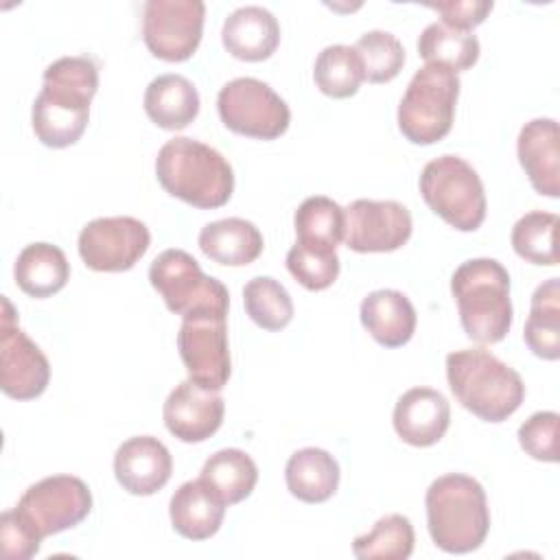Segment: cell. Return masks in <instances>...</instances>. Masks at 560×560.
<instances>
[{"label":"cell","mask_w":560,"mask_h":560,"mask_svg":"<svg viewBox=\"0 0 560 560\" xmlns=\"http://www.w3.org/2000/svg\"><path fill=\"white\" fill-rule=\"evenodd\" d=\"M424 203L459 232H475L486 219V192L477 171L459 155H440L420 175Z\"/></svg>","instance_id":"52a82bcc"},{"label":"cell","mask_w":560,"mask_h":560,"mask_svg":"<svg viewBox=\"0 0 560 560\" xmlns=\"http://www.w3.org/2000/svg\"><path fill=\"white\" fill-rule=\"evenodd\" d=\"M413 542L411 521L402 514H387L368 534L354 538L352 553L359 560H405L411 556Z\"/></svg>","instance_id":"4dcf8cb0"},{"label":"cell","mask_w":560,"mask_h":560,"mask_svg":"<svg viewBox=\"0 0 560 560\" xmlns=\"http://www.w3.org/2000/svg\"><path fill=\"white\" fill-rule=\"evenodd\" d=\"M339 464L337 459L315 446L295 451L284 468V479L289 492L304 503L328 501L339 486Z\"/></svg>","instance_id":"d4e9b609"},{"label":"cell","mask_w":560,"mask_h":560,"mask_svg":"<svg viewBox=\"0 0 560 560\" xmlns=\"http://www.w3.org/2000/svg\"><path fill=\"white\" fill-rule=\"evenodd\" d=\"M221 122L247 138L276 140L291 122L289 105L260 79L238 77L225 83L217 96Z\"/></svg>","instance_id":"30bf717a"},{"label":"cell","mask_w":560,"mask_h":560,"mask_svg":"<svg viewBox=\"0 0 560 560\" xmlns=\"http://www.w3.org/2000/svg\"><path fill=\"white\" fill-rule=\"evenodd\" d=\"M451 293L457 302L462 328L472 341L499 343L510 332V273L499 260H464L451 278Z\"/></svg>","instance_id":"5b68a950"},{"label":"cell","mask_w":560,"mask_h":560,"mask_svg":"<svg viewBox=\"0 0 560 560\" xmlns=\"http://www.w3.org/2000/svg\"><path fill=\"white\" fill-rule=\"evenodd\" d=\"M243 304L252 322L265 330H282L293 319L289 291L269 276H256L245 284Z\"/></svg>","instance_id":"836d02e7"},{"label":"cell","mask_w":560,"mask_h":560,"mask_svg":"<svg viewBox=\"0 0 560 560\" xmlns=\"http://www.w3.org/2000/svg\"><path fill=\"white\" fill-rule=\"evenodd\" d=\"M221 42L241 61H265L280 44V24L271 11L247 4L225 18Z\"/></svg>","instance_id":"ffe728a7"},{"label":"cell","mask_w":560,"mask_h":560,"mask_svg":"<svg viewBox=\"0 0 560 560\" xmlns=\"http://www.w3.org/2000/svg\"><path fill=\"white\" fill-rule=\"evenodd\" d=\"M225 405L219 392L206 389L186 378L164 402V424L177 440L195 444L214 435L223 422Z\"/></svg>","instance_id":"2e32d148"},{"label":"cell","mask_w":560,"mask_h":560,"mask_svg":"<svg viewBox=\"0 0 560 560\" xmlns=\"http://www.w3.org/2000/svg\"><path fill=\"white\" fill-rule=\"evenodd\" d=\"M0 542L2 553L9 560H28L39 551L42 545L22 527V523L13 516L11 510L2 512L0 516Z\"/></svg>","instance_id":"f35d334b"},{"label":"cell","mask_w":560,"mask_h":560,"mask_svg":"<svg viewBox=\"0 0 560 560\" xmlns=\"http://www.w3.org/2000/svg\"><path fill=\"white\" fill-rule=\"evenodd\" d=\"M558 413L536 411L518 427L521 448L538 462H558Z\"/></svg>","instance_id":"8d00e7d4"},{"label":"cell","mask_w":560,"mask_h":560,"mask_svg":"<svg viewBox=\"0 0 560 560\" xmlns=\"http://www.w3.org/2000/svg\"><path fill=\"white\" fill-rule=\"evenodd\" d=\"M446 378L459 405L483 422L508 420L525 398L521 374L483 348L451 352Z\"/></svg>","instance_id":"277c9868"},{"label":"cell","mask_w":560,"mask_h":560,"mask_svg":"<svg viewBox=\"0 0 560 560\" xmlns=\"http://www.w3.org/2000/svg\"><path fill=\"white\" fill-rule=\"evenodd\" d=\"M287 269L304 289L324 291L339 276V256L335 249L295 241L287 254Z\"/></svg>","instance_id":"d590c367"},{"label":"cell","mask_w":560,"mask_h":560,"mask_svg":"<svg viewBox=\"0 0 560 560\" xmlns=\"http://www.w3.org/2000/svg\"><path fill=\"white\" fill-rule=\"evenodd\" d=\"M225 503L201 481L182 483L171 497L168 514L173 529L188 540H206L214 536L225 516Z\"/></svg>","instance_id":"7402d4cb"},{"label":"cell","mask_w":560,"mask_h":560,"mask_svg":"<svg viewBox=\"0 0 560 560\" xmlns=\"http://www.w3.org/2000/svg\"><path fill=\"white\" fill-rule=\"evenodd\" d=\"M429 7L442 15V24L470 33V28L479 26L488 18L494 4L490 0H451Z\"/></svg>","instance_id":"74e56055"},{"label":"cell","mask_w":560,"mask_h":560,"mask_svg":"<svg viewBox=\"0 0 560 560\" xmlns=\"http://www.w3.org/2000/svg\"><path fill=\"white\" fill-rule=\"evenodd\" d=\"M203 18L201 0H149L142 13V39L153 57L186 61L201 42Z\"/></svg>","instance_id":"7c38bea8"},{"label":"cell","mask_w":560,"mask_h":560,"mask_svg":"<svg viewBox=\"0 0 560 560\" xmlns=\"http://www.w3.org/2000/svg\"><path fill=\"white\" fill-rule=\"evenodd\" d=\"M558 214L534 210L523 214L512 228V247L514 252L532 262V265H558L556 252V230H558Z\"/></svg>","instance_id":"d6a6232c"},{"label":"cell","mask_w":560,"mask_h":560,"mask_svg":"<svg viewBox=\"0 0 560 560\" xmlns=\"http://www.w3.org/2000/svg\"><path fill=\"white\" fill-rule=\"evenodd\" d=\"M409 210L394 201L357 199L343 208V243L359 254L394 252L411 236Z\"/></svg>","instance_id":"9a60e30c"},{"label":"cell","mask_w":560,"mask_h":560,"mask_svg":"<svg viewBox=\"0 0 560 560\" xmlns=\"http://www.w3.org/2000/svg\"><path fill=\"white\" fill-rule=\"evenodd\" d=\"M15 284L31 298H48L61 291L70 278L66 254L50 243L26 245L13 267Z\"/></svg>","instance_id":"484cf974"},{"label":"cell","mask_w":560,"mask_h":560,"mask_svg":"<svg viewBox=\"0 0 560 560\" xmlns=\"http://www.w3.org/2000/svg\"><path fill=\"white\" fill-rule=\"evenodd\" d=\"M523 339L527 348L547 361L560 357V282L549 278L538 284L532 295L529 317L525 322Z\"/></svg>","instance_id":"83f0119b"},{"label":"cell","mask_w":560,"mask_h":560,"mask_svg":"<svg viewBox=\"0 0 560 560\" xmlns=\"http://www.w3.org/2000/svg\"><path fill=\"white\" fill-rule=\"evenodd\" d=\"M262 245L260 230L252 221L238 217L212 221L199 232L201 252L210 260L228 267H245L254 262L260 256Z\"/></svg>","instance_id":"603a6c76"},{"label":"cell","mask_w":560,"mask_h":560,"mask_svg":"<svg viewBox=\"0 0 560 560\" xmlns=\"http://www.w3.org/2000/svg\"><path fill=\"white\" fill-rule=\"evenodd\" d=\"M431 540L446 553H468L481 547L490 529L483 486L462 472L438 477L424 497Z\"/></svg>","instance_id":"3957f363"},{"label":"cell","mask_w":560,"mask_h":560,"mask_svg":"<svg viewBox=\"0 0 560 560\" xmlns=\"http://www.w3.org/2000/svg\"><path fill=\"white\" fill-rule=\"evenodd\" d=\"M144 112L162 129H184L199 114V92L182 74H160L144 90Z\"/></svg>","instance_id":"cb8c5ba5"},{"label":"cell","mask_w":560,"mask_h":560,"mask_svg":"<svg viewBox=\"0 0 560 560\" xmlns=\"http://www.w3.org/2000/svg\"><path fill=\"white\" fill-rule=\"evenodd\" d=\"M199 479L225 505H234L252 494L258 481V468L245 451L221 448L206 459Z\"/></svg>","instance_id":"4316f807"},{"label":"cell","mask_w":560,"mask_h":560,"mask_svg":"<svg viewBox=\"0 0 560 560\" xmlns=\"http://www.w3.org/2000/svg\"><path fill=\"white\" fill-rule=\"evenodd\" d=\"M225 317L228 313L219 311H197L182 317L177 332V350L188 378L212 392H221L232 372Z\"/></svg>","instance_id":"8fae6325"},{"label":"cell","mask_w":560,"mask_h":560,"mask_svg":"<svg viewBox=\"0 0 560 560\" xmlns=\"http://www.w3.org/2000/svg\"><path fill=\"white\" fill-rule=\"evenodd\" d=\"M518 162L536 192L560 195V131L553 118H534L523 125L516 140Z\"/></svg>","instance_id":"ac0fdd59"},{"label":"cell","mask_w":560,"mask_h":560,"mask_svg":"<svg viewBox=\"0 0 560 560\" xmlns=\"http://www.w3.org/2000/svg\"><path fill=\"white\" fill-rule=\"evenodd\" d=\"M173 472L168 448L153 435L125 440L114 455L116 481L136 497L155 494L166 486Z\"/></svg>","instance_id":"e0dca14e"},{"label":"cell","mask_w":560,"mask_h":560,"mask_svg":"<svg viewBox=\"0 0 560 560\" xmlns=\"http://www.w3.org/2000/svg\"><path fill=\"white\" fill-rule=\"evenodd\" d=\"M298 243L335 249L343 241V208L330 197L304 199L293 217Z\"/></svg>","instance_id":"1f68e13d"},{"label":"cell","mask_w":560,"mask_h":560,"mask_svg":"<svg viewBox=\"0 0 560 560\" xmlns=\"http://www.w3.org/2000/svg\"><path fill=\"white\" fill-rule=\"evenodd\" d=\"M361 324L385 348L405 346L416 332V308L396 289H378L361 302Z\"/></svg>","instance_id":"44dd1931"},{"label":"cell","mask_w":560,"mask_h":560,"mask_svg":"<svg viewBox=\"0 0 560 560\" xmlns=\"http://www.w3.org/2000/svg\"><path fill=\"white\" fill-rule=\"evenodd\" d=\"M149 228L133 217H98L79 234V256L92 271H127L149 249Z\"/></svg>","instance_id":"5bb4252c"},{"label":"cell","mask_w":560,"mask_h":560,"mask_svg":"<svg viewBox=\"0 0 560 560\" xmlns=\"http://www.w3.org/2000/svg\"><path fill=\"white\" fill-rule=\"evenodd\" d=\"M50 381V363L39 346L18 326L15 311L2 295L0 315V387L9 398L33 400Z\"/></svg>","instance_id":"4fadbf2b"},{"label":"cell","mask_w":560,"mask_h":560,"mask_svg":"<svg viewBox=\"0 0 560 560\" xmlns=\"http://www.w3.org/2000/svg\"><path fill=\"white\" fill-rule=\"evenodd\" d=\"M149 282L175 315L197 311L228 313L230 293L225 284L206 276L199 262L184 249H164L149 267Z\"/></svg>","instance_id":"9c48e42d"},{"label":"cell","mask_w":560,"mask_h":560,"mask_svg":"<svg viewBox=\"0 0 560 560\" xmlns=\"http://www.w3.org/2000/svg\"><path fill=\"white\" fill-rule=\"evenodd\" d=\"M459 96V77L442 66L427 63L411 77L400 105L398 129L413 144H433L442 140L455 116Z\"/></svg>","instance_id":"8992f818"},{"label":"cell","mask_w":560,"mask_h":560,"mask_svg":"<svg viewBox=\"0 0 560 560\" xmlns=\"http://www.w3.org/2000/svg\"><path fill=\"white\" fill-rule=\"evenodd\" d=\"M155 175L171 197L201 210L225 206L234 190L230 162L214 147L184 136L162 144Z\"/></svg>","instance_id":"7a4b0ae2"},{"label":"cell","mask_w":560,"mask_h":560,"mask_svg":"<svg viewBox=\"0 0 560 560\" xmlns=\"http://www.w3.org/2000/svg\"><path fill=\"white\" fill-rule=\"evenodd\" d=\"M92 510L88 483L72 475H52L24 490L11 510L22 527L42 542L50 534L77 527Z\"/></svg>","instance_id":"ba28073f"},{"label":"cell","mask_w":560,"mask_h":560,"mask_svg":"<svg viewBox=\"0 0 560 560\" xmlns=\"http://www.w3.org/2000/svg\"><path fill=\"white\" fill-rule=\"evenodd\" d=\"M313 79L319 92H324L330 98H348L357 94L365 74L354 46H326L315 59Z\"/></svg>","instance_id":"f546056e"},{"label":"cell","mask_w":560,"mask_h":560,"mask_svg":"<svg viewBox=\"0 0 560 560\" xmlns=\"http://www.w3.org/2000/svg\"><path fill=\"white\" fill-rule=\"evenodd\" d=\"M354 50L363 63V74L370 83H387L405 66V48L396 35L387 31H368L363 33Z\"/></svg>","instance_id":"e575fe53"},{"label":"cell","mask_w":560,"mask_h":560,"mask_svg":"<svg viewBox=\"0 0 560 560\" xmlns=\"http://www.w3.org/2000/svg\"><path fill=\"white\" fill-rule=\"evenodd\" d=\"M418 55L427 63L448 68L457 74L477 63L479 39L468 31H457L442 22H433L418 37Z\"/></svg>","instance_id":"f1b7e54d"},{"label":"cell","mask_w":560,"mask_h":560,"mask_svg":"<svg viewBox=\"0 0 560 560\" xmlns=\"http://www.w3.org/2000/svg\"><path fill=\"white\" fill-rule=\"evenodd\" d=\"M451 424L448 400L431 387L407 389L394 407V429L411 446H431L440 442Z\"/></svg>","instance_id":"d6986e66"},{"label":"cell","mask_w":560,"mask_h":560,"mask_svg":"<svg viewBox=\"0 0 560 560\" xmlns=\"http://www.w3.org/2000/svg\"><path fill=\"white\" fill-rule=\"evenodd\" d=\"M98 90V68L88 57H61L44 70V85L33 101L31 122L37 140L52 149L74 144L90 120Z\"/></svg>","instance_id":"6da1fadb"}]
</instances>
